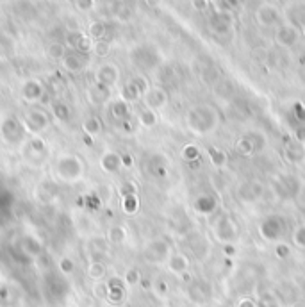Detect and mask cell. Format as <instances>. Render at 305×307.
Returning <instances> with one entry per match:
<instances>
[{
	"mask_svg": "<svg viewBox=\"0 0 305 307\" xmlns=\"http://www.w3.org/2000/svg\"><path fill=\"white\" fill-rule=\"evenodd\" d=\"M54 175L59 179L61 182H66V184H73V182L81 181L84 177L86 171V164L84 161L81 159L75 154H63L58 159L54 161Z\"/></svg>",
	"mask_w": 305,
	"mask_h": 307,
	"instance_id": "cell-1",
	"label": "cell"
},
{
	"mask_svg": "<svg viewBox=\"0 0 305 307\" xmlns=\"http://www.w3.org/2000/svg\"><path fill=\"white\" fill-rule=\"evenodd\" d=\"M27 136V130H25L24 123L20 118L16 116H4L2 122H0V138L6 145H20L25 141Z\"/></svg>",
	"mask_w": 305,
	"mask_h": 307,
	"instance_id": "cell-2",
	"label": "cell"
},
{
	"mask_svg": "<svg viewBox=\"0 0 305 307\" xmlns=\"http://www.w3.org/2000/svg\"><path fill=\"white\" fill-rule=\"evenodd\" d=\"M213 109L207 106H198V107H193V109H189V113H187V127H189L191 130H193L195 134H207L209 130H213L214 123L213 118H214Z\"/></svg>",
	"mask_w": 305,
	"mask_h": 307,
	"instance_id": "cell-3",
	"label": "cell"
},
{
	"mask_svg": "<svg viewBox=\"0 0 305 307\" xmlns=\"http://www.w3.org/2000/svg\"><path fill=\"white\" fill-rule=\"evenodd\" d=\"M22 123H24L27 134L40 136V134H43L45 130L50 127L52 122H50V114L45 109H41V107H32V109H29L27 113L24 114Z\"/></svg>",
	"mask_w": 305,
	"mask_h": 307,
	"instance_id": "cell-4",
	"label": "cell"
},
{
	"mask_svg": "<svg viewBox=\"0 0 305 307\" xmlns=\"http://www.w3.org/2000/svg\"><path fill=\"white\" fill-rule=\"evenodd\" d=\"M169 254V243L163 238H156L145 246L143 250V257H145L146 263L150 264H163L168 261Z\"/></svg>",
	"mask_w": 305,
	"mask_h": 307,
	"instance_id": "cell-5",
	"label": "cell"
},
{
	"mask_svg": "<svg viewBox=\"0 0 305 307\" xmlns=\"http://www.w3.org/2000/svg\"><path fill=\"white\" fill-rule=\"evenodd\" d=\"M120 77H122V72H120V66L116 63H102L95 70V82L109 89H112L118 84Z\"/></svg>",
	"mask_w": 305,
	"mask_h": 307,
	"instance_id": "cell-6",
	"label": "cell"
},
{
	"mask_svg": "<svg viewBox=\"0 0 305 307\" xmlns=\"http://www.w3.org/2000/svg\"><path fill=\"white\" fill-rule=\"evenodd\" d=\"M93 43L95 41L81 31H70L65 38L66 48H70L71 52H79V54H86V55L93 50Z\"/></svg>",
	"mask_w": 305,
	"mask_h": 307,
	"instance_id": "cell-7",
	"label": "cell"
},
{
	"mask_svg": "<svg viewBox=\"0 0 305 307\" xmlns=\"http://www.w3.org/2000/svg\"><path fill=\"white\" fill-rule=\"evenodd\" d=\"M130 59H132V63L136 66H139V68H143V70H150V68H154L156 66V63H157V54L152 50L150 47H136L132 52H130Z\"/></svg>",
	"mask_w": 305,
	"mask_h": 307,
	"instance_id": "cell-8",
	"label": "cell"
},
{
	"mask_svg": "<svg viewBox=\"0 0 305 307\" xmlns=\"http://www.w3.org/2000/svg\"><path fill=\"white\" fill-rule=\"evenodd\" d=\"M43 97H45V86L41 81H37V79H29V81L24 82V86H22V99H24L25 102L29 104L41 102Z\"/></svg>",
	"mask_w": 305,
	"mask_h": 307,
	"instance_id": "cell-9",
	"label": "cell"
},
{
	"mask_svg": "<svg viewBox=\"0 0 305 307\" xmlns=\"http://www.w3.org/2000/svg\"><path fill=\"white\" fill-rule=\"evenodd\" d=\"M88 55L86 54H79V52H68V54L63 57L61 66L63 70L68 73H81L86 70L88 66Z\"/></svg>",
	"mask_w": 305,
	"mask_h": 307,
	"instance_id": "cell-10",
	"label": "cell"
},
{
	"mask_svg": "<svg viewBox=\"0 0 305 307\" xmlns=\"http://www.w3.org/2000/svg\"><path fill=\"white\" fill-rule=\"evenodd\" d=\"M105 282H107V287H109L107 298H105V300L112 305H120L123 300H125V295H127V286H125V282H123V279L111 277V279L105 280Z\"/></svg>",
	"mask_w": 305,
	"mask_h": 307,
	"instance_id": "cell-11",
	"label": "cell"
},
{
	"mask_svg": "<svg viewBox=\"0 0 305 307\" xmlns=\"http://www.w3.org/2000/svg\"><path fill=\"white\" fill-rule=\"evenodd\" d=\"M143 102H145L146 109L159 111L168 104V93L163 88H150L148 91L143 95Z\"/></svg>",
	"mask_w": 305,
	"mask_h": 307,
	"instance_id": "cell-12",
	"label": "cell"
},
{
	"mask_svg": "<svg viewBox=\"0 0 305 307\" xmlns=\"http://www.w3.org/2000/svg\"><path fill=\"white\" fill-rule=\"evenodd\" d=\"M100 170L107 175H112L122 170V156L115 150H107L100 157Z\"/></svg>",
	"mask_w": 305,
	"mask_h": 307,
	"instance_id": "cell-13",
	"label": "cell"
},
{
	"mask_svg": "<svg viewBox=\"0 0 305 307\" xmlns=\"http://www.w3.org/2000/svg\"><path fill=\"white\" fill-rule=\"evenodd\" d=\"M47 152H48L47 143H45V140H41L40 136L31 138V140L27 141V145H25V154H27L29 157H32V159H36L37 163L47 157Z\"/></svg>",
	"mask_w": 305,
	"mask_h": 307,
	"instance_id": "cell-14",
	"label": "cell"
},
{
	"mask_svg": "<svg viewBox=\"0 0 305 307\" xmlns=\"http://www.w3.org/2000/svg\"><path fill=\"white\" fill-rule=\"evenodd\" d=\"M111 93H112V89H109V88H105V86H100L95 82V84L89 86V89H88V100L93 104V106H104V104L111 99Z\"/></svg>",
	"mask_w": 305,
	"mask_h": 307,
	"instance_id": "cell-15",
	"label": "cell"
},
{
	"mask_svg": "<svg viewBox=\"0 0 305 307\" xmlns=\"http://www.w3.org/2000/svg\"><path fill=\"white\" fill-rule=\"evenodd\" d=\"M166 266L173 275H184L189 270V259L184 254H171L166 261Z\"/></svg>",
	"mask_w": 305,
	"mask_h": 307,
	"instance_id": "cell-16",
	"label": "cell"
},
{
	"mask_svg": "<svg viewBox=\"0 0 305 307\" xmlns=\"http://www.w3.org/2000/svg\"><path fill=\"white\" fill-rule=\"evenodd\" d=\"M109 116H111L115 122H125V120L130 118V104L123 102L122 99L115 100V102H111V106H109Z\"/></svg>",
	"mask_w": 305,
	"mask_h": 307,
	"instance_id": "cell-17",
	"label": "cell"
},
{
	"mask_svg": "<svg viewBox=\"0 0 305 307\" xmlns=\"http://www.w3.org/2000/svg\"><path fill=\"white\" fill-rule=\"evenodd\" d=\"M20 250L22 254H25L27 257H40L43 252V245L40 239H36L34 236H25L20 241Z\"/></svg>",
	"mask_w": 305,
	"mask_h": 307,
	"instance_id": "cell-18",
	"label": "cell"
},
{
	"mask_svg": "<svg viewBox=\"0 0 305 307\" xmlns=\"http://www.w3.org/2000/svg\"><path fill=\"white\" fill-rule=\"evenodd\" d=\"M105 238H107L109 245H122V243H125L127 238H129V231H127L125 225H120V223H116V225L109 227Z\"/></svg>",
	"mask_w": 305,
	"mask_h": 307,
	"instance_id": "cell-19",
	"label": "cell"
},
{
	"mask_svg": "<svg viewBox=\"0 0 305 307\" xmlns=\"http://www.w3.org/2000/svg\"><path fill=\"white\" fill-rule=\"evenodd\" d=\"M120 99L127 104H136L138 100L143 99V93L139 91L138 86H136L132 81H129L122 86V89H120Z\"/></svg>",
	"mask_w": 305,
	"mask_h": 307,
	"instance_id": "cell-20",
	"label": "cell"
},
{
	"mask_svg": "<svg viewBox=\"0 0 305 307\" xmlns=\"http://www.w3.org/2000/svg\"><path fill=\"white\" fill-rule=\"evenodd\" d=\"M261 232H262V236H264L266 239L273 241V239H277L278 236L282 234V222L278 218L266 220V222L261 225Z\"/></svg>",
	"mask_w": 305,
	"mask_h": 307,
	"instance_id": "cell-21",
	"label": "cell"
},
{
	"mask_svg": "<svg viewBox=\"0 0 305 307\" xmlns=\"http://www.w3.org/2000/svg\"><path fill=\"white\" fill-rule=\"evenodd\" d=\"M82 130H84L86 136L97 138L100 136L102 130H104V123H102L99 116H88V118L82 122Z\"/></svg>",
	"mask_w": 305,
	"mask_h": 307,
	"instance_id": "cell-22",
	"label": "cell"
},
{
	"mask_svg": "<svg viewBox=\"0 0 305 307\" xmlns=\"http://www.w3.org/2000/svg\"><path fill=\"white\" fill-rule=\"evenodd\" d=\"M86 275H88V279L95 280V282H100V280H104L105 275H107V266H105L100 259H95L88 264V268H86Z\"/></svg>",
	"mask_w": 305,
	"mask_h": 307,
	"instance_id": "cell-23",
	"label": "cell"
},
{
	"mask_svg": "<svg viewBox=\"0 0 305 307\" xmlns=\"http://www.w3.org/2000/svg\"><path fill=\"white\" fill-rule=\"evenodd\" d=\"M52 114H54V118L58 120V122L66 123V122H70V118H71V109L66 102L55 100V102H52Z\"/></svg>",
	"mask_w": 305,
	"mask_h": 307,
	"instance_id": "cell-24",
	"label": "cell"
},
{
	"mask_svg": "<svg viewBox=\"0 0 305 307\" xmlns=\"http://www.w3.org/2000/svg\"><path fill=\"white\" fill-rule=\"evenodd\" d=\"M66 54H68V48L61 41H52L47 47V57L52 59V61H63V57H65Z\"/></svg>",
	"mask_w": 305,
	"mask_h": 307,
	"instance_id": "cell-25",
	"label": "cell"
},
{
	"mask_svg": "<svg viewBox=\"0 0 305 307\" xmlns=\"http://www.w3.org/2000/svg\"><path fill=\"white\" fill-rule=\"evenodd\" d=\"M120 205H122V211L125 213L127 216L138 215V211H139V198H138V195H127V197H122V202H120Z\"/></svg>",
	"mask_w": 305,
	"mask_h": 307,
	"instance_id": "cell-26",
	"label": "cell"
},
{
	"mask_svg": "<svg viewBox=\"0 0 305 307\" xmlns=\"http://www.w3.org/2000/svg\"><path fill=\"white\" fill-rule=\"evenodd\" d=\"M105 34H107V25H105V22H102V20H93L91 24L88 25V36H89V38H91L93 41L104 40Z\"/></svg>",
	"mask_w": 305,
	"mask_h": 307,
	"instance_id": "cell-27",
	"label": "cell"
},
{
	"mask_svg": "<svg viewBox=\"0 0 305 307\" xmlns=\"http://www.w3.org/2000/svg\"><path fill=\"white\" fill-rule=\"evenodd\" d=\"M157 113L152 109H146V107H143L141 111L138 113V123L141 127H145V129H152V127L157 125Z\"/></svg>",
	"mask_w": 305,
	"mask_h": 307,
	"instance_id": "cell-28",
	"label": "cell"
},
{
	"mask_svg": "<svg viewBox=\"0 0 305 307\" xmlns=\"http://www.w3.org/2000/svg\"><path fill=\"white\" fill-rule=\"evenodd\" d=\"M214 207H216V202H214L211 197H207V195H203V197H198L197 200H195V209H197L198 213H202V215H207V213H211Z\"/></svg>",
	"mask_w": 305,
	"mask_h": 307,
	"instance_id": "cell-29",
	"label": "cell"
},
{
	"mask_svg": "<svg viewBox=\"0 0 305 307\" xmlns=\"http://www.w3.org/2000/svg\"><path fill=\"white\" fill-rule=\"evenodd\" d=\"M143 275L141 272H139L138 268H127L125 275H123V282H125V286L129 287H134V286H139V282H141Z\"/></svg>",
	"mask_w": 305,
	"mask_h": 307,
	"instance_id": "cell-30",
	"label": "cell"
},
{
	"mask_svg": "<svg viewBox=\"0 0 305 307\" xmlns=\"http://www.w3.org/2000/svg\"><path fill=\"white\" fill-rule=\"evenodd\" d=\"M187 293H189V298L193 302H197V304H203V302L207 300V293L202 290V284L200 282H193L189 286V290H187Z\"/></svg>",
	"mask_w": 305,
	"mask_h": 307,
	"instance_id": "cell-31",
	"label": "cell"
},
{
	"mask_svg": "<svg viewBox=\"0 0 305 307\" xmlns=\"http://www.w3.org/2000/svg\"><path fill=\"white\" fill-rule=\"evenodd\" d=\"M88 246L93 254H105L109 248V241H107V238H99V236H97V238L89 239Z\"/></svg>",
	"mask_w": 305,
	"mask_h": 307,
	"instance_id": "cell-32",
	"label": "cell"
},
{
	"mask_svg": "<svg viewBox=\"0 0 305 307\" xmlns=\"http://www.w3.org/2000/svg\"><path fill=\"white\" fill-rule=\"evenodd\" d=\"M58 270H59V273L61 275H71V273L75 272V263H73V259L71 257H68V256H63V257H59V261H58Z\"/></svg>",
	"mask_w": 305,
	"mask_h": 307,
	"instance_id": "cell-33",
	"label": "cell"
},
{
	"mask_svg": "<svg viewBox=\"0 0 305 307\" xmlns=\"http://www.w3.org/2000/svg\"><path fill=\"white\" fill-rule=\"evenodd\" d=\"M115 16H116V20H120V22H129L130 16H132V9H130L129 6H125V4L120 2L115 9Z\"/></svg>",
	"mask_w": 305,
	"mask_h": 307,
	"instance_id": "cell-34",
	"label": "cell"
},
{
	"mask_svg": "<svg viewBox=\"0 0 305 307\" xmlns=\"http://www.w3.org/2000/svg\"><path fill=\"white\" fill-rule=\"evenodd\" d=\"M93 54L97 55V57H105V55H109V52H111V45L107 43V41L100 40V41H95L93 43Z\"/></svg>",
	"mask_w": 305,
	"mask_h": 307,
	"instance_id": "cell-35",
	"label": "cell"
},
{
	"mask_svg": "<svg viewBox=\"0 0 305 307\" xmlns=\"http://www.w3.org/2000/svg\"><path fill=\"white\" fill-rule=\"evenodd\" d=\"M0 50L6 54H11L14 50V40L7 32H0Z\"/></svg>",
	"mask_w": 305,
	"mask_h": 307,
	"instance_id": "cell-36",
	"label": "cell"
},
{
	"mask_svg": "<svg viewBox=\"0 0 305 307\" xmlns=\"http://www.w3.org/2000/svg\"><path fill=\"white\" fill-rule=\"evenodd\" d=\"M182 157L186 161H198L200 159V150H198L197 145H186L182 148Z\"/></svg>",
	"mask_w": 305,
	"mask_h": 307,
	"instance_id": "cell-37",
	"label": "cell"
},
{
	"mask_svg": "<svg viewBox=\"0 0 305 307\" xmlns=\"http://www.w3.org/2000/svg\"><path fill=\"white\" fill-rule=\"evenodd\" d=\"M107 282L105 280H100V282H95L93 284V297L95 298H100V300H105L107 298Z\"/></svg>",
	"mask_w": 305,
	"mask_h": 307,
	"instance_id": "cell-38",
	"label": "cell"
},
{
	"mask_svg": "<svg viewBox=\"0 0 305 307\" xmlns=\"http://www.w3.org/2000/svg\"><path fill=\"white\" fill-rule=\"evenodd\" d=\"M293 241H295L296 246L305 248V225H300L298 229L295 231V234H293Z\"/></svg>",
	"mask_w": 305,
	"mask_h": 307,
	"instance_id": "cell-39",
	"label": "cell"
},
{
	"mask_svg": "<svg viewBox=\"0 0 305 307\" xmlns=\"http://www.w3.org/2000/svg\"><path fill=\"white\" fill-rule=\"evenodd\" d=\"M209 157L211 161H213V164H216V166H221V164L225 163V156L221 150H218V148H209Z\"/></svg>",
	"mask_w": 305,
	"mask_h": 307,
	"instance_id": "cell-40",
	"label": "cell"
},
{
	"mask_svg": "<svg viewBox=\"0 0 305 307\" xmlns=\"http://www.w3.org/2000/svg\"><path fill=\"white\" fill-rule=\"evenodd\" d=\"M127 195H138V186L134 182H123L120 186V197H127Z\"/></svg>",
	"mask_w": 305,
	"mask_h": 307,
	"instance_id": "cell-41",
	"label": "cell"
},
{
	"mask_svg": "<svg viewBox=\"0 0 305 307\" xmlns=\"http://www.w3.org/2000/svg\"><path fill=\"white\" fill-rule=\"evenodd\" d=\"M75 6H77V9L82 11V13H88V11H91L97 4L93 2V0H75Z\"/></svg>",
	"mask_w": 305,
	"mask_h": 307,
	"instance_id": "cell-42",
	"label": "cell"
},
{
	"mask_svg": "<svg viewBox=\"0 0 305 307\" xmlns=\"http://www.w3.org/2000/svg\"><path fill=\"white\" fill-rule=\"evenodd\" d=\"M237 150L243 154V156H250V152H252V140H246V138H243V140L239 141V145H237Z\"/></svg>",
	"mask_w": 305,
	"mask_h": 307,
	"instance_id": "cell-43",
	"label": "cell"
},
{
	"mask_svg": "<svg viewBox=\"0 0 305 307\" xmlns=\"http://www.w3.org/2000/svg\"><path fill=\"white\" fill-rule=\"evenodd\" d=\"M275 254H277V257H280V259H285V257L289 256V246L284 245V243H280V245L275 248Z\"/></svg>",
	"mask_w": 305,
	"mask_h": 307,
	"instance_id": "cell-44",
	"label": "cell"
},
{
	"mask_svg": "<svg viewBox=\"0 0 305 307\" xmlns=\"http://www.w3.org/2000/svg\"><path fill=\"white\" fill-rule=\"evenodd\" d=\"M122 156V168H132L134 166V157L130 154H120Z\"/></svg>",
	"mask_w": 305,
	"mask_h": 307,
	"instance_id": "cell-45",
	"label": "cell"
},
{
	"mask_svg": "<svg viewBox=\"0 0 305 307\" xmlns=\"http://www.w3.org/2000/svg\"><path fill=\"white\" fill-rule=\"evenodd\" d=\"M0 302H2V304L9 302V287L7 286H0Z\"/></svg>",
	"mask_w": 305,
	"mask_h": 307,
	"instance_id": "cell-46",
	"label": "cell"
},
{
	"mask_svg": "<svg viewBox=\"0 0 305 307\" xmlns=\"http://www.w3.org/2000/svg\"><path fill=\"white\" fill-rule=\"evenodd\" d=\"M159 290V293L161 295H166V290H168V286H166V282H163V280H159V282L156 284V291Z\"/></svg>",
	"mask_w": 305,
	"mask_h": 307,
	"instance_id": "cell-47",
	"label": "cell"
},
{
	"mask_svg": "<svg viewBox=\"0 0 305 307\" xmlns=\"http://www.w3.org/2000/svg\"><path fill=\"white\" fill-rule=\"evenodd\" d=\"M193 4L197 9H203V7H205V2H203V0H193Z\"/></svg>",
	"mask_w": 305,
	"mask_h": 307,
	"instance_id": "cell-48",
	"label": "cell"
},
{
	"mask_svg": "<svg viewBox=\"0 0 305 307\" xmlns=\"http://www.w3.org/2000/svg\"><path fill=\"white\" fill-rule=\"evenodd\" d=\"M146 2V6H150V7H157L161 4V0H145Z\"/></svg>",
	"mask_w": 305,
	"mask_h": 307,
	"instance_id": "cell-49",
	"label": "cell"
},
{
	"mask_svg": "<svg viewBox=\"0 0 305 307\" xmlns=\"http://www.w3.org/2000/svg\"><path fill=\"white\" fill-rule=\"evenodd\" d=\"M237 307H254V304H252L250 300H241L239 305H237Z\"/></svg>",
	"mask_w": 305,
	"mask_h": 307,
	"instance_id": "cell-50",
	"label": "cell"
},
{
	"mask_svg": "<svg viewBox=\"0 0 305 307\" xmlns=\"http://www.w3.org/2000/svg\"><path fill=\"white\" fill-rule=\"evenodd\" d=\"M95 4H102V2H105V0H93Z\"/></svg>",
	"mask_w": 305,
	"mask_h": 307,
	"instance_id": "cell-51",
	"label": "cell"
}]
</instances>
